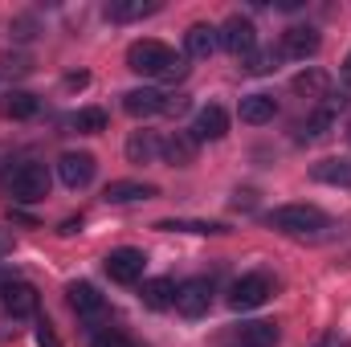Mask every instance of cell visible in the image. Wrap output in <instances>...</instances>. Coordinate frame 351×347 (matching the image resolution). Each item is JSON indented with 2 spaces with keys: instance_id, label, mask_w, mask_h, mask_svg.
I'll return each instance as SVG.
<instances>
[{
  "instance_id": "1",
  "label": "cell",
  "mask_w": 351,
  "mask_h": 347,
  "mask_svg": "<svg viewBox=\"0 0 351 347\" xmlns=\"http://www.w3.org/2000/svg\"><path fill=\"white\" fill-rule=\"evenodd\" d=\"M127 70H135L139 78H160V82H184L188 78V58L176 53L172 45L143 37L127 49Z\"/></svg>"
},
{
  "instance_id": "2",
  "label": "cell",
  "mask_w": 351,
  "mask_h": 347,
  "mask_svg": "<svg viewBox=\"0 0 351 347\" xmlns=\"http://www.w3.org/2000/svg\"><path fill=\"white\" fill-rule=\"evenodd\" d=\"M265 225L278 233H294V237H315L327 229V213L315 204H278L265 213Z\"/></svg>"
},
{
  "instance_id": "3",
  "label": "cell",
  "mask_w": 351,
  "mask_h": 347,
  "mask_svg": "<svg viewBox=\"0 0 351 347\" xmlns=\"http://www.w3.org/2000/svg\"><path fill=\"white\" fill-rule=\"evenodd\" d=\"M49 184H53V176L45 164H37V160H25V164H16L8 180H4V188H8V196L16 200V204H37V200H45L49 196Z\"/></svg>"
},
{
  "instance_id": "4",
  "label": "cell",
  "mask_w": 351,
  "mask_h": 347,
  "mask_svg": "<svg viewBox=\"0 0 351 347\" xmlns=\"http://www.w3.org/2000/svg\"><path fill=\"white\" fill-rule=\"evenodd\" d=\"M269 294H274V278L254 270V274H241L229 286V307L233 311H258L262 302H269Z\"/></svg>"
},
{
  "instance_id": "5",
  "label": "cell",
  "mask_w": 351,
  "mask_h": 347,
  "mask_svg": "<svg viewBox=\"0 0 351 347\" xmlns=\"http://www.w3.org/2000/svg\"><path fill=\"white\" fill-rule=\"evenodd\" d=\"M102 270H106V278H110V282H119V286H135V282H143L147 254H143V250H135V246H119V250H110V254H106Z\"/></svg>"
},
{
  "instance_id": "6",
  "label": "cell",
  "mask_w": 351,
  "mask_h": 347,
  "mask_svg": "<svg viewBox=\"0 0 351 347\" xmlns=\"http://www.w3.org/2000/svg\"><path fill=\"white\" fill-rule=\"evenodd\" d=\"M217 33H221V49H229L237 58H250L258 49V25L241 12H233L225 25H217Z\"/></svg>"
},
{
  "instance_id": "7",
  "label": "cell",
  "mask_w": 351,
  "mask_h": 347,
  "mask_svg": "<svg viewBox=\"0 0 351 347\" xmlns=\"http://www.w3.org/2000/svg\"><path fill=\"white\" fill-rule=\"evenodd\" d=\"M208 307H213V282L208 278H188L176 286V311L184 319H200V315H208Z\"/></svg>"
},
{
  "instance_id": "8",
  "label": "cell",
  "mask_w": 351,
  "mask_h": 347,
  "mask_svg": "<svg viewBox=\"0 0 351 347\" xmlns=\"http://www.w3.org/2000/svg\"><path fill=\"white\" fill-rule=\"evenodd\" d=\"M343 106H348V94H339V98H335V94H327V98L306 115V123H302V135H298V139H302V143L323 139V135L335 127V119H339V110H343Z\"/></svg>"
},
{
  "instance_id": "9",
  "label": "cell",
  "mask_w": 351,
  "mask_h": 347,
  "mask_svg": "<svg viewBox=\"0 0 351 347\" xmlns=\"http://www.w3.org/2000/svg\"><path fill=\"white\" fill-rule=\"evenodd\" d=\"M319 45H323V37H319V29H315V25H290V29L282 33V49H278V58L306 62V58H315V53H319Z\"/></svg>"
},
{
  "instance_id": "10",
  "label": "cell",
  "mask_w": 351,
  "mask_h": 347,
  "mask_svg": "<svg viewBox=\"0 0 351 347\" xmlns=\"http://www.w3.org/2000/svg\"><path fill=\"white\" fill-rule=\"evenodd\" d=\"M98 172V160L90 156V152H62L58 156V176H62V184L66 188H90V180Z\"/></svg>"
},
{
  "instance_id": "11",
  "label": "cell",
  "mask_w": 351,
  "mask_h": 347,
  "mask_svg": "<svg viewBox=\"0 0 351 347\" xmlns=\"http://www.w3.org/2000/svg\"><path fill=\"white\" fill-rule=\"evenodd\" d=\"M188 135H192L196 143H217V139H225V135H229V115H225V106H217V102L200 106L196 119H192V127H188Z\"/></svg>"
},
{
  "instance_id": "12",
  "label": "cell",
  "mask_w": 351,
  "mask_h": 347,
  "mask_svg": "<svg viewBox=\"0 0 351 347\" xmlns=\"http://www.w3.org/2000/svg\"><path fill=\"white\" fill-rule=\"evenodd\" d=\"M0 302H4V311H8L12 319H29V315H37V307H41L37 286H33V282H21V278H12V282L0 286Z\"/></svg>"
},
{
  "instance_id": "13",
  "label": "cell",
  "mask_w": 351,
  "mask_h": 347,
  "mask_svg": "<svg viewBox=\"0 0 351 347\" xmlns=\"http://www.w3.org/2000/svg\"><path fill=\"white\" fill-rule=\"evenodd\" d=\"M66 302H70V311H74L78 319H98V315L106 311V298L98 294L94 282H70V286H66Z\"/></svg>"
},
{
  "instance_id": "14",
  "label": "cell",
  "mask_w": 351,
  "mask_h": 347,
  "mask_svg": "<svg viewBox=\"0 0 351 347\" xmlns=\"http://www.w3.org/2000/svg\"><path fill=\"white\" fill-rule=\"evenodd\" d=\"M164 102H168V94L160 86H135L123 94V110L127 115H135V119H152V115H164Z\"/></svg>"
},
{
  "instance_id": "15",
  "label": "cell",
  "mask_w": 351,
  "mask_h": 347,
  "mask_svg": "<svg viewBox=\"0 0 351 347\" xmlns=\"http://www.w3.org/2000/svg\"><path fill=\"white\" fill-rule=\"evenodd\" d=\"M217 49H221L217 25H208V21L188 25V33H184V58H213Z\"/></svg>"
},
{
  "instance_id": "16",
  "label": "cell",
  "mask_w": 351,
  "mask_h": 347,
  "mask_svg": "<svg viewBox=\"0 0 351 347\" xmlns=\"http://www.w3.org/2000/svg\"><path fill=\"white\" fill-rule=\"evenodd\" d=\"M152 196H160V188L147 184V180H110L106 192H102L106 204H139V200H152Z\"/></svg>"
},
{
  "instance_id": "17",
  "label": "cell",
  "mask_w": 351,
  "mask_h": 347,
  "mask_svg": "<svg viewBox=\"0 0 351 347\" xmlns=\"http://www.w3.org/2000/svg\"><path fill=\"white\" fill-rule=\"evenodd\" d=\"M274 115H278V98L274 94H245L241 98V106H237V119L241 123H250V127H262V123H274Z\"/></svg>"
},
{
  "instance_id": "18",
  "label": "cell",
  "mask_w": 351,
  "mask_h": 347,
  "mask_svg": "<svg viewBox=\"0 0 351 347\" xmlns=\"http://www.w3.org/2000/svg\"><path fill=\"white\" fill-rule=\"evenodd\" d=\"M290 90H294V94H302V98L323 102V98L331 94V74H327V70H319V66H306V70H298V74L290 78Z\"/></svg>"
},
{
  "instance_id": "19",
  "label": "cell",
  "mask_w": 351,
  "mask_h": 347,
  "mask_svg": "<svg viewBox=\"0 0 351 347\" xmlns=\"http://www.w3.org/2000/svg\"><path fill=\"white\" fill-rule=\"evenodd\" d=\"M196 139L188 135V131H176V135H168L164 143H160V160L164 164H172V168H188L192 160H196Z\"/></svg>"
},
{
  "instance_id": "20",
  "label": "cell",
  "mask_w": 351,
  "mask_h": 347,
  "mask_svg": "<svg viewBox=\"0 0 351 347\" xmlns=\"http://www.w3.org/2000/svg\"><path fill=\"white\" fill-rule=\"evenodd\" d=\"M311 180L331 184V188H351V156H327L311 168Z\"/></svg>"
},
{
  "instance_id": "21",
  "label": "cell",
  "mask_w": 351,
  "mask_h": 347,
  "mask_svg": "<svg viewBox=\"0 0 351 347\" xmlns=\"http://www.w3.org/2000/svg\"><path fill=\"white\" fill-rule=\"evenodd\" d=\"M139 302L147 311H168V307H176V282L172 278H147L139 286Z\"/></svg>"
},
{
  "instance_id": "22",
  "label": "cell",
  "mask_w": 351,
  "mask_h": 347,
  "mask_svg": "<svg viewBox=\"0 0 351 347\" xmlns=\"http://www.w3.org/2000/svg\"><path fill=\"white\" fill-rule=\"evenodd\" d=\"M152 12H160V0H110V4H106V21H114V25L143 21V16H152Z\"/></svg>"
},
{
  "instance_id": "23",
  "label": "cell",
  "mask_w": 351,
  "mask_h": 347,
  "mask_svg": "<svg viewBox=\"0 0 351 347\" xmlns=\"http://www.w3.org/2000/svg\"><path fill=\"white\" fill-rule=\"evenodd\" d=\"M37 94L33 90H8L4 98H0V115L4 119H33L37 115Z\"/></svg>"
},
{
  "instance_id": "24",
  "label": "cell",
  "mask_w": 351,
  "mask_h": 347,
  "mask_svg": "<svg viewBox=\"0 0 351 347\" xmlns=\"http://www.w3.org/2000/svg\"><path fill=\"white\" fill-rule=\"evenodd\" d=\"M160 143H164V139H156V131H131V139H127V160H131V164H152V160H160Z\"/></svg>"
},
{
  "instance_id": "25",
  "label": "cell",
  "mask_w": 351,
  "mask_h": 347,
  "mask_svg": "<svg viewBox=\"0 0 351 347\" xmlns=\"http://www.w3.org/2000/svg\"><path fill=\"white\" fill-rule=\"evenodd\" d=\"M106 110H98V106H82V110H74L70 119H66V127L70 131H78V135H98V131H106Z\"/></svg>"
},
{
  "instance_id": "26",
  "label": "cell",
  "mask_w": 351,
  "mask_h": 347,
  "mask_svg": "<svg viewBox=\"0 0 351 347\" xmlns=\"http://www.w3.org/2000/svg\"><path fill=\"white\" fill-rule=\"evenodd\" d=\"M237 344H245V347H278V327L265 323V319H258V323H241Z\"/></svg>"
},
{
  "instance_id": "27",
  "label": "cell",
  "mask_w": 351,
  "mask_h": 347,
  "mask_svg": "<svg viewBox=\"0 0 351 347\" xmlns=\"http://www.w3.org/2000/svg\"><path fill=\"white\" fill-rule=\"evenodd\" d=\"M156 229H164V233H225V225H221V221H184V217L156 221Z\"/></svg>"
},
{
  "instance_id": "28",
  "label": "cell",
  "mask_w": 351,
  "mask_h": 347,
  "mask_svg": "<svg viewBox=\"0 0 351 347\" xmlns=\"http://www.w3.org/2000/svg\"><path fill=\"white\" fill-rule=\"evenodd\" d=\"M90 347H143V344L131 339V335L119 331V327H94V331H90Z\"/></svg>"
},
{
  "instance_id": "29",
  "label": "cell",
  "mask_w": 351,
  "mask_h": 347,
  "mask_svg": "<svg viewBox=\"0 0 351 347\" xmlns=\"http://www.w3.org/2000/svg\"><path fill=\"white\" fill-rule=\"evenodd\" d=\"M278 70V53L274 49H254L245 58V74H274Z\"/></svg>"
},
{
  "instance_id": "30",
  "label": "cell",
  "mask_w": 351,
  "mask_h": 347,
  "mask_svg": "<svg viewBox=\"0 0 351 347\" xmlns=\"http://www.w3.org/2000/svg\"><path fill=\"white\" fill-rule=\"evenodd\" d=\"M37 347H62V339H58V331H53L49 319H37Z\"/></svg>"
},
{
  "instance_id": "31",
  "label": "cell",
  "mask_w": 351,
  "mask_h": 347,
  "mask_svg": "<svg viewBox=\"0 0 351 347\" xmlns=\"http://www.w3.org/2000/svg\"><path fill=\"white\" fill-rule=\"evenodd\" d=\"M184 110H188V94H168L164 115H184Z\"/></svg>"
},
{
  "instance_id": "32",
  "label": "cell",
  "mask_w": 351,
  "mask_h": 347,
  "mask_svg": "<svg viewBox=\"0 0 351 347\" xmlns=\"http://www.w3.org/2000/svg\"><path fill=\"white\" fill-rule=\"evenodd\" d=\"M315 347H343V339H339V335H323Z\"/></svg>"
},
{
  "instance_id": "33",
  "label": "cell",
  "mask_w": 351,
  "mask_h": 347,
  "mask_svg": "<svg viewBox=\"0 0 351 347\" xmlns=\"http://www.w3.org/2000/svg\"><path fill=\"white\" fill-rule=\"evenodd\" d=\"M339 78H343V82H351V53L343 58V66H339Z\"/></svg>"
},
{
  "instance_id": "34",
  "label": "cell",
  "mask_w": 351,
  "mask_h": 347,
  "mask_svg": "<svg viewBox=\"0 0 351 347\" xmlns=\"http://www.w3.org/2000/svg\"><path fill=\"white\" fill-rule=\"evenodd\" d=\"M8 250H12V237H8V233H0V254H8Z\"/></svg>"
},
{
  "instance_id": "35",
  "label": "cell",
  "mask_w": 351,
  "mask_h": 347,
  "mask_svg": "<svg viewBox=\"0 0 351 347\" xmlns=\"http://www.w3.org/2000/svg\"><path fill=\"white\" fill-rule=\"evenodd\" d=\"M348 143H351V123H348Z\"/></svg>"
},
{
  "instance_id": "36",
  "label": "cell",
  "mask_w": 351,
  "mask_h": 347,
  "mask_svg": "<svg viewBox=\"0 0 351 347\" xmlns=\"http://www.w3.org/2000/svg\"><path fill=\"white\" fill-rule=\"evenodd\" d=\"M233 347H245V344H233Z\"/></svg>"
}]
</instances>
